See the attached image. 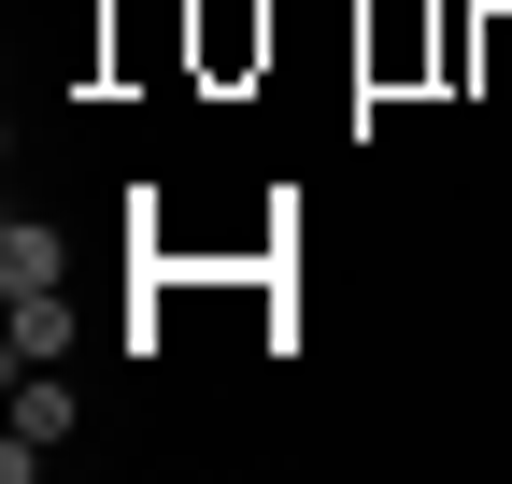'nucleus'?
Masks as SVG:
<instances>
[{
    "label": "nucleus",
    "instance_id": "obj_1",
    "mask_svg": "<svg viewBox=\"0 0 512 484\" xmlns=\"http://www.w3.org/2000/svg\"><path fill=\"white\" fill-rule=\"evenodd\" d=\"M57 442H72V385H57V371H15V442H0V484H29Z\"/></svg>",
    "mask_w": 512,
    "mask_h": 484
},
{
    "label": "nucleus",
    "instance_id": "obj_2",
    "mask_svg": "<svg viewBox=\"0 0 512 484\" xmlns=\"http://www.w3.org/2000/svg\"><path fill=\"white\" fill-rule=\"evenodd\" d=\"M0 356H15V371H57V356H72V299L29 285V299H15V328H0Z\"/></svg>",
    "mask_w": 512,
    "mask_h": 484
},
{
    "label": "nucleus",
    "instance_id": "obj_3",
    "mask_svg": "<svg viewBox=\"0 0 512 484\" xmlns=\"http://www.w3.org/2000/svg\"><path fill=\"white\" fill-rule=\"evenodd\" d=\"M57 271H72V242H57L43 214H15V228H0V299H29V285H57Z\"/></svg>",
    "mask_w": 512,
    "mask_h": 484
}]
</instances>
